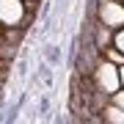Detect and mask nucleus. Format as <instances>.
<instances>
[{"mask_svg":"<svg viewBox=\"0 0 124 124\" xmlns=\"http://www.w3.org/2000/svg\"><path fill=\"white\" fill-rule=\"evenodd\" d=\"M119 47H121V50H124V33H121V36H119Z\"/></svg>","mask_w":124,"mask_h":124,"instance_id":"obj_4","label":"nucleus"},{"mask_svg":"<svg viewBox=\"0 0 124 124\" xmlns=\"http://www.w3.org/2000/svg\"><path fill=\"white\" fill-rule=\"evenodd\" d=\"M44 58H47L50 66H58L61 58H63V53H61V47H58V44H47V47H44Z\"/></svg>","mask_w":124,"mask_h":124,"instance_id":"obj_1","label":"nucleus"},{"mask_svg":"<svg viewBox=\"0 0 124 124\" xmlns=\"http://www.w3.org/2000/svg\"><path fill=\"white\" fill-rule=\"evenodd\" d=\"M39 75L44 77V83H47V85L53 83V69H50V63H47V61H44V63H39Z\"/></svg>","mask_w":124,"mask_h":124,"instance_id":"obj_2","label":"nucleus"},{"mask_svg":"<svg viewBox=\"0 0 124 124\" xmlns=\"http://www.w3.org/2000/svg\"><path fill=\"white\" fill-rule=\"evenodd\" d=\"M39 110H41V113H47V110H50V99H47V97H41V99H39Z\"/></svg>","mask_w":124,"mask_h":124,"instance_id":"obj_3","label":"nucleus"}]
</instances>
